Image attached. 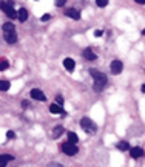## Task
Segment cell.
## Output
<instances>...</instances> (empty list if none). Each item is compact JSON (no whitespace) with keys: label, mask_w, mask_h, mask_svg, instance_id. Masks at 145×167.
Returning <instances> with one entry per match:
<instances>
[{"label":"cell","mask_w":145,"mask_h":167,"mask_svg":"<svg viewBox=\"0 0 145 167\" xmlns=\"http://www.w3.org/2000/svg\"><path fill=\"white\" fill-rule=\"evenodd\" d=\"M90 74L93 76V79H94V84H93V88H94V91H97V93H101L104 88H105V85H107V76L104 73H101V71H96V70H90Z\"/></svg>","instance_id":"cell-1"},{"label":"cell","mask_w":145,"mask_h":167,"mask_svg":"<svg viewBox=\"0 0 145 167\" xmlns=\"http://www.w3.org/2000/svg\"><path fill=\"white\" fill-rule=\"evenodd\" d=\"M3 39L10 45H14L17 42V33H16V26L13 25V22L3 23Z\"/></svg>","instance_id":"cell-2"},{"label":"cell","mask_w":145,"mask_h":167,"mask_svg":"<svg viewBox=\"0 0 145 167\" xmlns=\"http://www.w3.org/2000/svg\"><path fill=\"white\" fill-rule=\"evenodd\" d=\"M80 127H82L87 133H90V135H93V133H96L97 132V125H96V122H93L90 118H82L80 119Z\"/></svg>","instance_id":"cell-3"},{"label":"cell","mask_w":145,"mask_h":167,"mask_svg":"<svg viewBox=\"0 0 145 167\" xmlns=\"http://www.w3.org/2000/svg\"><path fill=\"white\" fill-rule=\"evenodd\" d=\"M0 9L10 17V20H13V19H17V11H14V8L10 2H0Z\"/></svg>","instance_id":"cell-4"},{"label":"cell","mask_w":145,"mask_h":167,"mask_svg":"<svg viewBox=\"0 0 145 167\" xmlns=\"http://www.w3.org/2000/svg\"><path fill=\"white\" fill-rule=\"evenodd\" d=\"M62 152L65 153V155H68V156H74V155H77L79 153V148H77V145L74 144V142H63L62 144Z\"/></svg>","instance_id":"cell-5"},{"label":"cell","mask_w":145,"mask_h":167,"mask_svg":"<svg viewBox=\"0 0 145 167\" xmlns=\"http://www.w3.org/2000/svg\"><path fill=\"white\" fill-rule=\"evenodd\" d=\"M110 70H111L113 74H121L122 70H124V63L121 60H113L111 65H110Z\"/></svg>","instance_id":"cell-6"},{"label":"cell","mask_w":145,"mask_h":167,"mask_svg":"<svg viewBox=\"0 0 145 167\" xmlns=\"http://www.w3.org/2000/svg\"><path fill=\"white\" fill-rule=\"evenodd\" d=\"M31 98L36 99V101H45L47 99V96H45V93L39 88H33L31 90Z\"/></svg>","instance_id":"cell-7"},{"label":"cell","mask_w":145,"mask_h":167,"mask_svg":"<svg viewBox=\"0 0 145 167\" xmlns=\"http://www.w3.org/2000/svg\"><path fill=\"white\" fill-rule=\"evenodd\" d=\"M65 16L71 17L72 20H79V19H80V13L77 11V9H74V8H67L65 9Z\"/></svg>","instance_id":"cell-8"},{"label":"cell","mask_w":145,"mask_h":167,"mask_svg":"<svg viewBox=\"0 0 145 167\" xmlns=\"http://www.w3.org/2000/svg\"><path fill=\"white\" fill-rule=\"evenodd\" d=\"M63 67H65V70H67V71L72 73V71H74V68H76V62L72 60L71 57H67L65 60H63Z\"/></svg>","instance_id":"cell-9"},{"label":"cell","mask_w":145,"mask_h":167,"mask_svg":"<svg viewBox=\"0 0 145 167\" xmlns=\"http://www.w3.org/2000/svg\"><path fill=\"white\" fill-rule=\"evenodd\" d=\"M50 111H51V113H54V115H59V113L65 115V111H63L62 105H59L57 102H56V104H51V105H50Z\"/></svg>","instance_id":"cell-10"},{"label":"cell","mask_w":145,"mask_h":167,"mask_svg":"<svg viewBox=\"0 0 145 167\" xmlns=\"http://www.w3.org/2000/svg\"><path fill=\"white\" fill-rule=\"evenodd\" d=\"M84 57H85L87 60L91 62V60H96L97 56L93 53V50H91V48H85V50H84Z\"/></svg>","instance_id":"cell-11"},{"label":"cell","mask_w":145,"mask_h":167,"mask_svg":"<svg viewBox=\"0 0 145 167\" xmlns=\"http://www.w3.org/2000/svg\"><path fill=\"white\" fill-rule=\"evenodd\" d=\"M130 155H131V158H141V156H144V150L141 147H133V148H130Z\"/></svg>","instance_id":"cell-12"},{"label":"cell","mask_w":145,"mask_h":167,"mask_svg":"<svg viewBox=\"0 0 145 167\" xmlns=\"http://www.w3.org/2000/svg\"><path fill=\"white\" fill-rule=\"evenodd\" d=\"M13 160H14V156H11V155H0V167H5Z\"/></svg>","instance_id":"cell-13"},{"label":"cell","mask_w":145,"mask_h":167,"mask_svg":"<svg viewBox=\"0 0 145 167\" xmlns=\"http://www.w3.org/2000/svg\"><path fill=\"white\" fill-rule=\"evenodd\" d=\"M17 19H19L20 22H26V19H28V11L23 8H20L19 11H17Z\"/></svg>","instance_id":"cell-14"},{"label":"cell","mask_w":145,"mask_h":167,"mask_svg":"<svg viewBox=\"0 0 145 167\" xmlns=\"http://www.w3.org/2000/svg\"><path fill=\"white\" fill-rule=\"evenodd\" d=\"M65 130H63V127L62 125H57V127H54V130H53V138H59Z\"/></svg>","instance_id":"cell-15"},{"label":"cell","mask_w":145,"mask_h":167,"mask_svg":"<svg viewBox=\"0 0 145 167\" xmlns=\"http://www.w3.org/2000/svg\"><path fill=\"white\" fill-rule=\"evenodd\" d=\"M10 87H11L10 81H0V91H6V90H10Z\"/></svg>","instance_id":"cell-16"},{"label":"cell","mask_w":145,"mask_h":167,"mask_svg":"<svg viewBox=\"0 0 145 167\" xmlns=\"http://www.w3.org/2000/svg\"><path fill=\"white\" fill-rule=\"evenodd\" d=\"M117 148H119V150H130V144L127 141H122V142L117 144Z\"/></svg>","instance_id":"cell-17"},{"label":"cell","mask_w":145,"mask_h":167,"mask_svg":"<svg viewBox=\"0 0 145 167\" xmlns=\"http://www.w3.org/2000/svg\"><path fill=\"white\" fill-rule=\"evenodd\" d=\"M68 141H70V142H74V144H76V142L79 141V138H77V135H76L74 132H70V133H68Z\"/></svg>","instance_id":"cell-18"},{"label":"cell","mask_w":145,"mask_h":167,"mask_svg":"<svg viewBox=\"0 0 145 167\" xmlns=\"http://www.w3.org/2000/svg\"><path fill=\"white\" fill-rule=\"evenodd\" d=\"M8 67H10V63H8L6 60H0V71H5Z\"/></svg>","instance_id":"cell-19"},{"label":"cell","mask_w":145,"mask_h":167,"mask_svg":"<svg viewBox=\"0 0 145 167\" xmlns=\"http://www.w3.org/2000/svg\"><path fill=\"white\" fill-rule=\"evenodd\" d=\"M96 5L101 6V8H105L108 5V0H96Z\"/></svg>","instance_id":"cell-20"},{"label":"cell","mask_w":145,"mask_h":167,"mask_svg":"<svg viewBox=\"0 0 145 167\" xmlns=\"http://www.w3.org/2000/svg\"><path fill=\"white\" fill-rule=\"evenodd\" d=\"M50 19H51V16H50V14H43V16L40 17V20H42V22H48Z\"/></svg>","instance_id":"cell-21"},{"label":"cell","mask_w":145,"mask_h":167,"mask_svg":"<svg viewBox=\"0 0 145 167\" xmlns=\"http://www.w3.org/2000/svg\"><path fill=\"white\" fill-rule=\"evenodd\" d=\"M56 102H57L59 105H63V98H62L60 95H57V96H56Z\"/></svg>","instance_id":"cell-22"},{"label":"cell","mask_w":145,"mask_h":167,"mask_svg":"<svg viewBox=\"0 0 145 167\" xmlns=\"http://www.w3.org/2000/svg\"><path fill=\"white\" fill-rule=\"evenodd\" d=\"M67 3V0H56V6H63Z\"/></svg>","instance_id":"cell-23"},{"label":"cell","mask_w":145,"mask_h":167,"mask_svg":"<svg viewBox=\"0 0 145 167\" xmlns=\"http://www.w3.org/2000/svg\"><path fill=\"white\" fill-rule=\"evenodd\" d=\"M14 136H16V135H14V132H11V130H10V132H6V138H8V139H13Z\"/></svg>","instance_id":"cell-24"},{"label":"cell","mask_w":145,"mask_h":167,"mask_svg":"<svg viewBox=\"0 0 145 167\" xmlns=\"http://www.w3.org/2000/svg\"><path fill=\"white\" fill-rule=\"evenodd\" d=\"M28 104H30L28 101H22V107H23V108H28Z\"/></svg>","instance_id":"cell-25"},{"label":"cell","mask_w":145,"mask_h":167,"mask_svg":"<svg viewBox=\"0 0 145 167\" xmlns=\"http://www.w3.org/2000/svg\"><path fill=\"white\" fill-rule=\"evenodd\" d=\"M94 34H96V36H97V37H99V36H102V31H101V30H97V31H96V33H94Z\"/></svg>","instance_id":"cell-26"},{"label":"cell","mask_w":145,"mask_h":167,"mask_svg":"<svg viewBox=\"0 0 145 167\" xmlns=\"http://www.w3.org/2000/svg\"><path fill=\"white\" fill-rule=\"evenodd\" d=\"M138 3H142V5H145V0H136Z\"/></svg>","instance_id":"cell-27"},{"label":"cell","mask_w":145,"mask_h":167,"mask_svg":"<svg viewBox=\"0 0 145 167\" xmlns=\"http://www.w3.org/2000/svg\"><path fill=\"white\" fill-rule=\"evenodd\" d=\"M141 90H142V93H145V84L142 85V88H141Z\"/></svg>","instance_id":"cell-28"},{"label":"cell","mask_w":145,"mask_h":167,"mask_svg":"<svg viewBox=\"0 0 145 167\" xmlns=\"http://www.w3.org/2000/svg\"><path fill=\"white\" fill-rule=\"evenodd\" d=\"M142 34H145V30H144V31H142Z\"/></svg>","instance_id":"cell-29"}]
</instances>
